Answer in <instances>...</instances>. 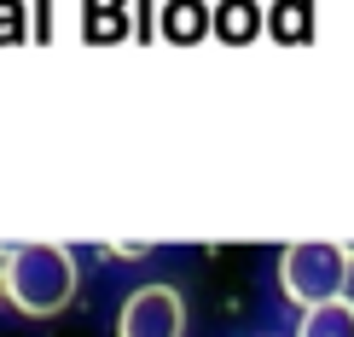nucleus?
Returning a JSON list of instances; mask_svg holds the SVG:
<instances>
[{
	"mask_svg": "<svg viewBox=\"0 0 354 337\" xmlns=\"http://www.w3.org/2000/svg\"><path fill=\"white\" fill-rule=\"evenodd\" d=\"M297 337H354V302L337 297V302H319V309H302Z\"/></svg>",
	"mask_w": 354,
	"mask_h": 337,
	"instance_id": "4",
	"label": "nucleus"
},
{
	"mask_svg": "<svg viewBox=\"0 0 354 337\" xmlns=\"http://www.w3.org/2000/svg\"><path fill=\"white\" fill-rule=\"evenodd\" d=\"M348 244H326V239H308V244H290L279 256V285L297 309H319V302H337L348 285Z\"/></svg>",
	"mask_w": 354,
	"mask_h": 337,
	"instance_id": "2",
	"label": "nucleus"
},
{
	"mask_svg": "<svg viewBox=\"0 0 354 337\" xmlns=\"http://www.w3.org/2000/svg\"><path fill=\"white\" fill-rule=\"evenodd\" d=\"M0 285H6V302L18 314L47 320L58 309H70V297H76V256L64 244H12Z\"/></svg>",
	"mask_w": 354,
	"mask_h": 337,
	"instance_id": "1",
	"label": "nucleus"
},
{
	"mask_svg": "<svg viewBox=\"0 0 354 337\" xmlns=\"http://www.w3.org/2000/svg\"><path fill=\"white\" fill-rule=\"evenodd\" d=\"M186 331V302L174 285H145L122 302L116 337H180Z\"/></svg>",
	"mask_w": 354,
	"mask_h": 337,
	"instance_id": "3",
	"label": "nucleus"
},
{
	"mask_svg": "<svg viewBox=\"0 0 354 337\" xmlns=\"http://www.w3.org/2000/svg\"><path fill=\"white\" fill-rule=\"evenodd\" d=\"M111 251H116V256H151V244H145V239H140V244L128 239V244H111Z\"/></svg>",
	"mask_w": 354,
	"mask_h": 337,
	"instance_id": "5",
	"label": "nucleus"
}]
</instances>
